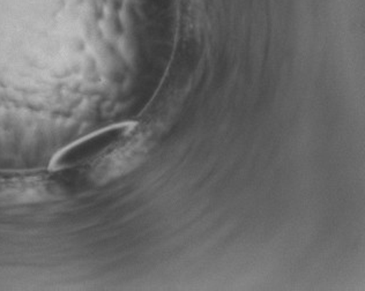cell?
<instances>
[{"label": "cell", "instance_id": "6da1fadb", "mask_svg": "<svg viewBox=\"0 0 365 291\" xmlns=\"http://www.w3.org/2000/svg\"><path fill=\"white\" fill-rule=\"evenodd\" d=\"M131 132L130 125H120L91 134L63 149L53 158L50 167L58 171L94 164Z\"/></svg>", "mask_w": 365, "mask_h": 291}]
</instances>
